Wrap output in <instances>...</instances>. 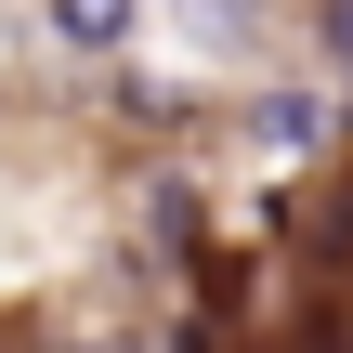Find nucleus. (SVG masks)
<instances>
[{
	"instance_id": "nucleus-1",
	"label": "nucleus",
	"mask_w": 353,
	"mask_h": 353,
	"mask_svg": "<svg viewBox=\"0 0 353 353\" xmlns=\"http://www.w3.org/2000/svg\"><path fill=\"white\" fill-rule=\"evenodd\" d=\"M131 13H144V0H52V39H65V52H118Z\"/></svg>"
},
{
	"instance_id": "nucleus-2",
	"label": "nucleus",
	"mask_w": 353,
	"mask_h": 353,
	"mask_svg": "<svg viewBox=\"0 0 353 353\" xmlns=\"http://www.w3.org/2000/svg\"><path fill=\"white\" fill-rule=\"evenodd\" d=\"M249 131H262V144H314V131H327V105H301V92H262V105H249Z\"/></svg>"
},
{
	"instance_id": "nucleus-3",
	"label": "nucleus",
	"mask_w": 353,
	"mask_h": 353,
	"mask_svg": "<svg viewBox=\"0 0 353 353\" xmlns=\"http://www.w3.org/2000/svg\"><path fill=\"white\" fill-rule=\"evenodd\" d=\"M183 13H196V39H249L262 26V0H183Z\"/></svg>"
},
{
	"instance_id": "nucleus-4",
	"label": "nucleus",
	"mask_w": 353,
	"mask_h": 353,
	"mask_svg": "<svg viewBox=\"0 0 353 353\" xmlns=\"http://www.w3.org/2000/svg\"><path fill=\"white\" fill-rule=\"evenodd\" d=\"M327 52H353V0H327Z\"/></svg>"
},
{
	"instance_id": "nucleus-5",
	"label": "nucleus",
	"mask_w": 353,
	"mask_h": 353,
	"mask_svg": "<svg viewBox=\"0 0 353 353\" xmlns=\"http://www.w3.org/2000/svg\"><path fill=\"white\" fill-rule=\"evenodd\" d=\"M92 353H131V341H92Z\"/></svg>"
},
{
	"instance_id": "nucleus-6",
	"label": "nucleus",
	"mask_w": 353,
	"mask_h": 353,
	"mask_svg": "<svg viewBox=\"0 0 353 353\" xmlns=\"http://www.w3.org/2000/svg\"><path fill=\"white\" fill-rule=\"evenodd\" d=\"M341 118H353V105H341Z\"/></svg>"
}]
</instances>
